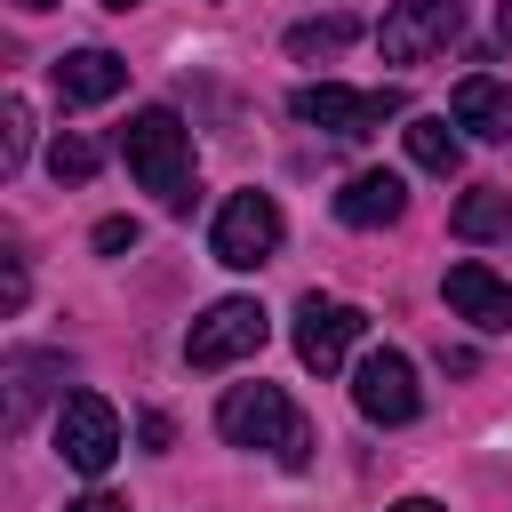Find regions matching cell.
I'll return each instance as SVG.
<instances>
[{
    "instance_id": "obj_1",
    "label": "cell",
    "mask_w": 512,
    "mask_h": 512,
    "mask_svg": "<svg viewBox=\"0 0 512 512\" xmlns=\"http://www.w3.org/2000/svg\"><path fill=\"white\" fill-rule=\"evenodd\" d=\"M120 160L144 192H160V208H192V128L168 112V104H144L128 128H120Z\"/></svg>"
},
{
    "instance_id": "obj_2",
    "label": "cell",
    "mask_w": 512,
    "mask_h": 512,
    "mask_svg": "<svg viewBox=\"0 0 512 512\" xmlns=\"http://www.w3.org/2000/svg\"><path fill=\"white\" fill-rule=\"evenodd\" d=\"M216 432H224L232 448H272L288 472L312 464V424L296 416V400H288L280 384H232V392L216 400Z\"/></svg>"
},
{
    "instance_id": "obj_3",
    "label": "cell",
    "mask_w": 512,
    "mask_h": 512,
    "mask_svg": "<svg viewBox=\"0 0 512 512\" xmlns=\"http://www.w3.org/2000/svg\"><path fill=\"white\" fill-rule=\"evenodd\" d=\"M288 112H296V120H312V128H336V136H368V128L400 120V112H408V96H400V88H344V80H312V88H296V96H288Z\"/></svg>"
},
{
    "instance_id": "obj_4",
    "label": "cell",
    "mask_w": 512,
    "mask_h": 512,
    "mask_svg": "<svg viewBox=\"0 0 512 512\" xmlns=\"http://www.w3.org/2000/svg\"><path fill=\"white\" fill-rule=\"evenodd\" d=\"M280 200L272 192H232L224 208H216V232H208V248H216V264H232V272H256V264H272V248H280Z\"/></svg>"
},
{
    "instance_id": "obj_5",
    "label": "cell",
    "mask_w": 512,
    "mask_h": 512,
    "mask_svg": "<svg viewBox=\"0 0 512 512\" xmlns=\"http://www.w3.org/2000/svg\"><path fill=\"white\" fill-rule=\"evenodd\" d=\"M264 336H272L264 304H256V296H224V304H208V312L192 320V336H184V360H192V368H232V360L264 352Z\"/></svg>"
},
{
    "instance_id": "obj_6",
    "label": "cell",
    "mask_w": 512,
    "mask_h": 512,
    "mask_svg": "<svg viewBox=\"0 0 512 512\" xmlns=\"http://www.w3.org/2000/svg\"><path fill=\"white\" fill-rule=\"evenodd\" d=\"M56 456L72 472H88V480L120 456V416H112L104 392H64V408H56Z\"/></svg>"
},
{
    "instance_id": "obj_7",
    "label": "cell",
    "mask_w": 512,
    "mask_h": 512,
    "mask_svg": "<svg viewBox=\"0 0 512 512\" xmlns=\"http://www.w3.org/2000/svg\"><path fill=\"white\" fill-rule=\"evenodd\" d=\"M456 32H464V0H392V16L376 24V48L384 64H424Z\"/></svg>"
},
{
    "instance_id": "obj_8",
    "label": "cell",
    "mask_w": 512,
    "mask_h": 512,
    "mask_svg": "<svg viewBox=\"0 0 512 512\" xmlns=\"http://www.w3.org/2000/svg\"><path fill=\"white\" fill-rule=\"evenodd\" d=\"M360 336H368V312H360V304H344V296H304V304H296V360H304V368L336 376Z\"/></svg>"
},
{
    "instance_id": "obj_9",
    "label": "cell",
    "mask_w": 512,
    "mask_h": 512,
    "mask_svg": "<svg viewBox=\"0 0 512 512\" xmlns=\"http://www.w3.org/2000/svg\"><path fill=\"white\" fill-rule=\"evenodd\" d=\"M352 400H360V416L368 424H416V408H424V392H416V368H408V352H368L360 368H352Z\"/></svg>"
},
{
    "instance_id": "obj_10",
    "label": "cell",
    "mask_w": 512,
    "mask_h": 512,
    "mask_svg": "<svg viewBox=\"0 0 512 512\" xmlns=\"http://www.w3.org/2000/svg\"><path fill=\"white\" fill-rule=\"evenodd\" d=\"M440 296H448V312H456V320H472V328H488V336H504V328H512V280H496L488 264H448Z\"/></svg>"
},
{
    "instance_id": "obj_11",
    "label": "cell",
    "mask_w": 512,
    "mask_h": 512,
    "mask_svg": "<svg viewBox=\"0 0 512 512\" xmlns=\"http://www.w3.org/2000/svg\"><path fill=\"white\" fill-rule=\"evenodd\" d=\"M48 376H64L56 352H8V360H0V384H8V392H0V432H24V424H32Z\"/></svg>"
},
{
    "instance_id": "obj_12",
    "label": "cell",
    "mask_w": 512,
    "mask_h": 512,
    "mask_svg": "<svg viewBox=\"0 0 512 512\" xmlns=\"http://www.w3.org/2000/svg\"><path fill=\"white\" fill-rule=\"evenodd\" d=\"M448 120H456V128H472V136H488V144H512V88H504V80H488V72H472V80H456Z\"/></svg>"
},
{
    "instance_id": "obj_13",
    "label": "cell",
    "mask_w": 512,
    "mask_h": 512,
    "mask_svg": "<svg viewBox=\"0 0 512 512\" xmlns=\"http://www.w3.org/2000/svg\"><path fill=\"white\" fill-rule=\"evenodd\" d=\"M128 88V64L112 56V48H72V56H56V96L64 104H104V96H120Z\"/></svg>"
},
{
    "instance_id": "obj_14",
    "label": "cell",
    "mask_w": 512,
    "mask_h": 512,
    "mask_svg": "<svg viewBox=\"0 0 512 512\" xmlns=\"http://www.w3.org/2000/svg\"><path fill=\"white\" fill-rule=\"evenodd\" d=\"M408 208V184L392 176V168H368V176H352L344 192H336V216L352 224V232H376V224H392Z\"/></svg>"
},
{
    "instance_id": "obj_15",
    "label": "cell",
    "mask_w": 512,
    "mask_h": 512,
    "mask_svg": "<svg viewBox=\"0 0 512 512\" xmlns=\"http://www.w3.org/2000/svg\"><path fill=\"white\" fill-rule=\"evenodd\" d=\"M400 136H408V160H416V168H432V176H456V168H464V136H456L440 112H416Z\"/></svg>"
},
{
    "instance_id": "obj_16",
    "label": "cell",
    "mask_w": 512,
    "mask_h": 512,
    "mask_svg": "<svg viewBox=\"0 0 512 512\" xmlns=\"http://www.w3.org/2000/svg\"><path fill=\"white\" fill-rule=\"evenodd\" d=\"M448 232H456V240H496V232H512V192H504V184L464 192L456 216H448Z\"/></svg>"
},
{
    "instance_id": "obj_17",
    "label": "cell",
    "mask_w": 512,
    "mask_h": 512,
    "mask_svg": "<svg viewBox=\"0 0 512 512\" xmlns=\"http://www.w3.org/2000/svg\"><path fill=\"white\" fill-rule=\"evenodd\" d=\"M344 40H360V24H352V16H312V24H296V32H288V56H336Z\"/></svg>"
},
{
    "instance_id": "obj_18",
    "label": "cell",
    "mask_w": 512,
    "mask_h": 512,
    "mask_svg": "<svg viewBox=\"0 0 512 512\" xmlns=\"http://www.w3.org/2000/svg\"><path fill=\"white\" fill-rule=\"evenodd\" d=\"M96 160H104V152H96L88 136H56V144H48V176H56V184H88Z\"/></svg>"
},
{
    "instance_id": "obj_19",
    "label": "cell",
    "mask_w": 512,
    "mask_h": 512,
    "mask_svg": "<svg viewBox=\"0 0 512 512\" xmlns=\"http://www.w3.org/2000/svg\"><path fill=\"white\" fill-rule=\"evenodd\" d=\"M24 144H32V104H24V96H8V112H0V176H16V168H24Z\"/></svg>"
},
{
    "instance_id": "obj_20",
    "label": "cell",
    "mask_w": 512,
    "mask_h": 512,
    "mask_svg": "<svg viewBox=\"0 0 512 512\" xmlns=\"http://www.w3.org/2000/svg\"><path fill=\"white\" fill-rule=\"evenodd\" d=\"M120 248H136V216H104L96 224V256H120Z\"/></svg>"
},
{
    "instance_id": "obj_21",
    "label": "cell",
    "mask_w": 512,
    "mask_h": 512,
    "mask_svg": "<svg viewBox=\"0 0 512 512\" xmlns=\"http://www.w3.org/2000/svg\"><path fill=\"white\" fill-rule=\"evenodd\" d=\"M136 440H144L152 456H168V440H176V424H168V416H144V424H136Z\"/></svg>"
},
{
    "instance_id": "obj_22",
    "label": "cell",
    "mask_w": 512,
    "mask_h": 512,
    "mask_svg": "<svg viewBox=\"0 0 512 512\" xmlns=\"http://www.w3.org/2000/svg\"><path fill=\"white\" fill-rule=\"evenodd\" d=\"M64 512H128V496H112V488H88L80 504H64Z\"/></svg>"
},
{
    "instance_id": "obj_23",
    "label": "cell",
    "mask_w": 512,
    "mask_h": 512,
    "mask_svg": "<svg viewBox=\"0 0 512 512\" xmlns=\"http://www.w3.org/2000/svg\"><path fill=\"white\" fill-rule=\"evenodd\" d=\"M0 304H8V312L24 304V256H8V280H0Z\"/></svg>"
},
{
    "instance_id": "obj_24",
    "label": "cell",
    "mask_w": 512,
    "mask_h": 512,
    "mask_svg": "<svg viewBox=\"0 0 512 512\" xmlns=\"http://www.w3.org/2000/svg\"><path fill=\"white\" fill-rule=\"evenodd\" d=\"M384 512H448V504H432V496H400V504H384Z\"/></svg>"
},
{
    "instance_id": "obj_25",
    "label": "cell",
    "mask_w": 512,
    "mask_h": 512,
    "mask_svg": "<svg viewBox=\"0 0 512 512\" xmlns=\"http://www.w3.org/2000/svg\"><path fill=\"white\" fill-rule=\"evenodd\" d=\"M496 32H504V40H512V0H504V16H496Z\"/></svg>"
},
{
    "instance_id": "obj_26",
    "label": "cell",
    "mask_w": 512,
    "mask_h": 512,
    "mask_svg": "<svg viewBox=\"0 0 512 512\" xmlns=\"http://www.w3.org/2000/svg\"><path fill=\"white\" fill-rule=\"evenodd\" d=\"M104 8H120V16H128V8H144V0H104Z\"/></svg>"
},
{
    "instance_id": "obj_27",
    "label": "cell",
    "mask_w": 512,
    "mask_h": 512,
    "mask_svg": "<svg viewBox=\"0 0 512 512\" xmlns=\"http://www.w3.org/2000/svg\"><path fill=\"white\" fill-rule=\"evenodd\" d=\"M16 8H56V0H16Z\"/></svg>"
}]
</instances>
